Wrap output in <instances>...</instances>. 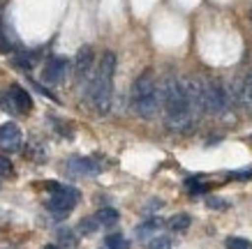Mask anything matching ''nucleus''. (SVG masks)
<instances>
[{
	"instance_id": "ddd939ff",
	"label": "nucleus",
	"mask_w": 252,
	"mask_h": 249,
	"mask_svg": "<svg viewBox=\"0 0 252 249\" xmlns=\"http://www.w3.org/2000/svg\"><path fill=\"white\" fill-rule=\"evenodd\" d=\"M190 224H192V217L188 215V212H178V215H174V217L169 219V228L176 231V233H181V231H185V228H190Z\"/></svg>"
},
{
	"instance_id": "412c9836",
	"label": "nucleus",
	"mask_w": 252,
	"mask_h": 249,
	"mask_svg": "<svg viewBox=\"0 0 252 249\" xmlns=\"http://www.w3.org/2000/svg\"><path fill=\"white\" fill-rule=\"evenodd\" d=\"M227 178H229V180H250L252 178V166L250 168H241V171H229Z\"/></svg>"
},
{
	"instance_id": "39448f33",
	"label": "nucleus",
	"mask_w": 252,
	"mask_h": 249,
	"mask_svg": "<svg viewBox=\"0 0 252 249\" xmlns=\"http://www.w3.org/2000/svg\"><path fill=\"white\" fill-rule=\"evenodd\" d=\"M77 201H79V192L77 189H72V187H58L54 192V196L46 201V208L54 212L56 217H65L74 205H77Z\"/></svg>"
},
{
	"instance_id": "423d86ee",
	"label": "nucleus",
	"mask_w": 252,
	"mask_h": 249,
	"mask_svg": "<svg viewBox=\"0 0 252 249\" xmlns=\"http://www.w3.org/2000/svg\"><path fill=\"white\" fill-rule=\"evenodd\" d=\"M204 85H206V111L208 113H224L229 106L224 88L213 79H204Z\"/></svg>"
},
{
	"instance_id": "393cba45",
	"label": "nucleus",
	"mask_w": 252,
	"mask_h": 249,
	"mask_svg": "<svg viewBox=\"0 0 252 249\" xmlns=\"http://www.w3.org/2000/svg\"><path fill=\"white\" fill-rule=\"evenodd\" d=\"M250 19H252V9H250Z\"/></svg>"
},
{
	"instance_id": "6e6552de",
	"label": "nucleus",
	"mask_w": 252,
	"mask_h": 249,
	"mask_svg": "<svg viewBox=\"0 0 252 249\" xmlns=\"http://www.w3.org/2000/svg\"><path fill=\"white\" fill-rule=\"evenodd\" d=\"M93 62H95L93 49L91 46H81L77 51V58H74V79H77V81H84L86 76L91 74Z\"/></svg>"
},
{
	"instance_id": "5701e85b",
	"label": "nucleus",
	"mask_w": 252,
	"mask_h": 249,
	"mask_svg": "<svg viewBox=\"0 0 252 249\" xmlns=\"http://www.w3.org/2000/svg\"><path fill=\"white\" fill-rule=\"evenodd\" d=\"M12 46H9V42H7V37H5V32H2V28H0V51L2 53H7Z\"/></svg>"
},
{
	"instance_id": "f03ea898",
	"label": "nucleus",
	"mask_w": 252,
	"mask_h": 249,
	"mask_svg": "<svg viewBox=\"0 0 252 249\" xmlns=\"http://www.w3.org/2000/svg\"><path fill=\"white\" fill-rule=\"evenodd\" d=\"M114 74H116V53L104 51L99 58L97 74L88 85V102L97 113H109L111 109V90H114Z\"/></svg>"
},
{
	"instance_id": "f8f14e48",
	"label": "nucleus",
	"mask_w": 252,
	"mask_h": 249,
	"mask_svg": "<svg viewBox=\"0 0 252 249\" xmlns=\"http://www.w3.org/2000/svg\"><path fill=\"white\" fill-rule=\"evenodd\" d=\"M9 99H12V104H14L16 111H21V113H28L32 109L31 95H28V90H23L21 85H12V88H9Z\"/></svg>"
},
{
	"instance_id": "f257e3e1",
	"label": "nucleus",
	"mask_w": 252,
	"mask_h": 249,
	"mask_svg": "<svg viewBox=\"0 0 252 249\" xmlns=\"http://www.w3.org/2000/svg\"><path fill=\"white\" fill-rule=\"evenodd\" d=\"M162 106H164V115H167V127L174 132H185L192 127V113L188 109V99H185L183 85L176 81L174 76H169L162 83Z\"/></svg>"
},
{
	"instance_id": "6ab92c4d",
	"label": "nucleus",
	"mask_w": 252,
	"mask_h": 249,
	"mask_svg": "<svg viewBox=\"0 0 252 249\" xmlns=\"http://www.w3.org/2000/svg\"><path fill=\"white\" fill-rule=\"evenodd\" d=\"M148 249H171V240L167 235H158V238L148 242Z\"/></svg>"
},
{
	"instance_id": "4468645a",
	"label": "nucleus",
	"mask_w": 252,
	"mask_h": 249,
	"mask_svg": "<svg viewBox=\"0 0 252 249\" xmlns=\"http://www.w3.org/2000/svg\"><path fill=\"white\" fill-rule=\"evenodd\" d=\"M95 219L99 221V226H114L118 221V210L114 208H102V210L95 212Z\"/></svg>"
},
{
	"instance_id": "2eb2a0df",
	"label": "nucleus",
	"mask_w": 252,
	"mask_h": 249,
	"mask_svg": "<svg viewBox=\"0 0 252 249\" xmlns=\"http://www.w3.org/2000/svg\"><path fill=\"white\" fill-rule=\"evenodd\" d=\"M160 219L158 217H151V219H146L144 224H139L137 226V235L139 238H146V235H151V233H155V231H158V228H160Z\"/></svg>"
},
{
	"instance_id": "4be33fe9",
	"label": "nucleus",
	"mask_w": 252,
	"mask_h": 249,
	"mask_svg": "<svg viewBox=\"0 0 252 249\" xmlns=\"http://www.w3.org/2000/svg\"><path fill=\"white\" fill-rule=\"evenodd\" d=\"M206 205H208V208H215V210H227V208H229V203H227V201H222V198H215V196L206 198Z\"/></svg>"
},
{
	"instance_id": "20e7f679",
	"label": "nucleus",
	"mask_w": 252,
	"mask_h": 249,
	"mask_svg": "<svg viewBox=\"0 0 252 249\" xmlns=\"http://www.w3.org/2000/svg\"><path fill=\"white\" fill-rule=\"evenodd\" d=\"M185 92V99H188V109H190L192 118H201L206 111V85H204V79L201 76H188L181 81Z\"/></svg>"
},
{
	"instance_id": "a211bd4d",
	"label": "nucleus",
	"mask_w": 252,
	"mask_h": 249,
	"mask_svg": "<svg viewBox=\"0 0 252 249\" xmlns=\"http://www.w3.org/2000/svg\"><path fill=\"white\" fill-rule=\"evenodd\" d=\"M0 175H5V178L14 175V164L7 155H0Z\"/></svg>"
},
{
	"instance_id": "b1692460",
	"label": "nucleus",
	"mask_w": 252,
	"mask_h": 249,
	"mask_svg": "<svg viewBox=\"0 0 252 249\" xmlns=\"http://www.w3.org/2000/svg\"><path fill=\"white\" fill-rule=\"evenodd\" d=\"M44 249H61V247H56V245H46Z\"/></svg>"
},
{
	"instance_id": "aec40b11",
	"label": "nucleus",
	"mask_w": 252,
	"mask_h": 249,
	"mask_svg": "<svg viewBox=\"0 0 252 249\" xmlns=\"http://www.w3.org/2000/svg\"><path fill=\"white\" fill-rule=\"evenodd\" d=\"M227 249H252L250 242L245 240V238H227Z\"/></svg>"
},
{
	"instance_id": "9b49d317",
	"label": "nucleus",
	"mask_w": 252,
	"mask_h": 249,
	"mask_svg": "<svg viewBox=\"0 0 252 249\" xmlns=\"http://www.w3.org/2000/svg\"><path fill=\"white\" fill-rule=\"evenodd\" d=\"M238 104L243 106L248 113H252V67L245 72V76L238 81Z\"/></svg>"
},
{
	"instance_id": "1a4fd4ad",
	"label": "nucleus",
	"mask_w": 252,
	"mask_h": 249,
	"mask_svg": "<svg viewBox=\"0 0 252 249\" xmlns=\"http://www.w3.org/2000/svg\"><path fill=\"white\" fill-rule=\"evenodd\" d=\"M65 168H67V173H72V175H95L102 171V164L95 162V159H88V157H72Z\"/></svg>"
},
{
	"instance_id": "f3484780",
	"label": "nucleus",
	"mask_w": 252,
	"mask_h": 249,
	"mask_svg": "<svg viewBox=\"0 0 252 249\" xmlns=\"http://www.w3.org/2000/svg\"><path fill=\"white\" fill-rule=\"evenodd\" d=\"M107 249H125V238L121 233H114V235H107V240H104Z\"/></svg>"
},
{
	"instance_id": "9d476101",
	"label": "nucleus",
	"mask_w": 252,
	"mask_h": 249,
	"mask_svg": "<svg viewBox=\"0 0 252 249\" xmlns=\"http://www.w3.org/2000/svg\"><path fill=\"white\" fill-rule=\"evenodd\" d=\"M21 141H23V134L14 122L0 125V145H2L5 150H19V148H21Z\"/></svg>"
},
{
	"instance_id": "0eeeda50",
	"label": "nucleus",
	"mask_w": 252,
	"mask_h": 249,
	"mask_svg": "<svg viewBox=\"0 0 252 249\" xmlns=\"http://www.w3.org/2000/svg\"><path fill=\"white\" fill-rule=\"evenodd\" d=\"M67 74V58H61V55H56V58H49L44 65V72H42V79L46 83H61Z\"/></svg>"
},
{
	"instance_id": "dca6fc26",
	"label": "nucleus",
	"mask_w": 252,
	"mask_h": 249,
	"mask_svg": "<svg viewBox=\"0 0 252 249\" xmlns=\"http://www.w3.org/2000/svg\"><path fill=\"white\" fill-rule=\"evenodd\" d=\"M97 228H99V221L95 217H88V219H81V221H79V231H81L84 235L95 233Z\"/></svg>"
},
{
	"instance_id": "7ed1b4c3",
	"label": "nucleus",
	"mask_w": 252,
	"mask_h": 249,
	"mask_svg": "<svg viewBox=\"0 0 252 249\" xmlns=\"http://www.w3.org/2000/svg\"><path fill=\"white\" fill-rule=\"evenodd\" d=\"M160 97H158V83H155L153 69H146L137 76V81L132 85V109L141 118H153L158 113Z\"/></svg>"
}]
</instances>
